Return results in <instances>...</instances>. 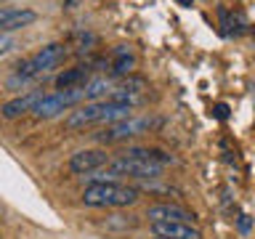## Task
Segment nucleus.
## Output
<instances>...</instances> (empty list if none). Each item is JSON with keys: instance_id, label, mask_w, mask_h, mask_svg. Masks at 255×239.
Wrapping results in <instances>:
<instances>
[{"instance_id": "nucleus-7", "label": "nucleus", "mask_w": 255, "mask_h": 239, "mask_svg": "<svg viewBox=\"0 0 255 239\" xmlns=\"http://www.w3.org/2000/svg\"><path fill=\"white\" fill-rule=\"evenodd\" d=\"M37 21V13L32 8H19V5H5L0 8V35H8V32L24 29L29 24Z\"/></svg>"}, {"instance_id": "nucleus-20", "label": "nucleus", "mask_w": 255, "mask_h": 239, "mask_svg": "<svg viewBox=\"0 0 255 239\" xmlns=\"http://www.w3.org/2000/svg\"><path fill=\"white\" fill-rule=\"evenodd\" d=\"M151 239H165V237H151Z\"/></svg>"}, {"instance_id": "nucleus-18", "label": "nucleus", "mask_w": 255, "mask_h": 239, "mask_svg": "<svg viewBox=\"0 0 255 239\" xmlns=\"http://www.w3.org/2000/svg\"><path fill=\"white\" fill-rule=\"evenodd\" d=\"M239 231H250V221H247V215H242V218H239Z\"/></svg>"}, {"instance_id": "nucleus-6", "label": "nucleus", "mask_w": 255, "mask_h": 239, "mask_svg": "<svg viewBox=\"0 0 255 239\" xmlns=\"http://www.w3.org/2000/svg\"><path fill=\"white\" fill-rule=\"evenodd\" d=\"M112 162L107 149H80L69 157V173L75 175H91V173H99L101 167H107Z\"/></svg>"}, {"instance_id": "nucleus-10", "label": "nucleus", "mask_w": 255, "mask_h": 239, "mask_svg": "<svg viewBox=\"0 0 255 239\" xmlns=\"http://www.w3.org/2000/svg\"><path fill=\"white\" fill-rule=\"evenodd\" d=\"M146 218L149 221H181V223H197V215L189 213L186 207L181 205H170V202H159V205H151L146 210Z\"/></svg>"}, {"instance_id": "nucleus-12", "label": "nucleus", "mask_w": 255, "mask_h": 239, "mask_svg": "<svg viewBox=\"0 0 255 239\" xmlns=\"http://www.w3.org/2000/svg\"><path fill=\"white\" fill-rule=\"evenodd\" d=\"M83 83H88V69L85 67H75V69H64L56 77V88L67 91V88H83Z\"/></svg>"}, {"instance_id": "nucleus-8", "label": "nucleus", "mask_w": 255, "mask_h": 239, "mask_svg": "<svg viewBox=\"0 0 255 239\" xmlns=\"http://www.w3.org/2000/svg\"><path fill=\"white\" fill-rule=\"evenodd\" d=\"M151 234L165 239H202V231L194 223L181 221H151Z\"/></svg>"}, {"instance_id": "nucleus-23", "label": "nucleus", "mask_w": 255, "mask_h": 239, "mask_svg": "<svg viewBox=\"0 0 255 239\" xmlns=\"http://www.w3.org/2000/svg\"><path fill=\"white\" fill-rule=\"evenodd\" d=\"M0 239H3V237H0Z\"/></svg>"}, {"instance_id": "nucleus-4", "label": "nucleus", "mask_w": 255, "mask_h": 239, "mask_svg": "<svg viewBox=\"0 0 255 239\" xmlns=\"http://www.w3.org/2000/svg\"><path fill=\"white\" fill-rule=\"evenodd\" d=\"M80 101H85V85L83 88H67V91H56L51 96H45L32 115L37 120H53V117H59L61 112H69Z\"/></svg>"}, {"instance_id": "nucleus-9", "label": "nucleus", "mask_w": 255, "mask_h": 239, "mask_svg": "<svg viewBox=\"0 0 255 239\" xmlns=\"http://www.w3.org/2000/svg\"><path fill=\"white\" fill-rule=\"evenodd\" d=\"M43 99H45L43 91H27V93L16 96V99H11V101H5L3 107H0V115H3L5 120H16L21 115H29V112L37 109V104Z\"/></svg>"}, {"instance_id": "nucleus-14", "label": "nucleus", "mask_w": 255, "mask_h": 239, "mask_svg": "<svg viewBox=\"0 0 255 239\" xmlns=\"http://www.w3.org/2000/svg\"><path fill=\"white\" fill-rule=\"evenodd\" d=\"M133 67H135V59L128 53L125 45H120L117 48V59H115V64H112V72H115V75H130Z\"/></svg>"}, {"instance_id": "nucleus-15", "label": "nucleus", "mask_w": 255, "mask_h": 239, "mask_svg": "<svg viewBox=\"0 0 255 239\" xmlns=\"http://www.w3.org/2000/svg\"><path fill=\"white\" fill-rule=\"evenodd\" d=\"M16 48V40L11 35H0V56H5L8 51H13Z\"/></svg>"}, {"instance_id": "nucleus-1", "label": "nucleus", "mask_w": 255, "mask_h": 239, "mask_svg": "<svg viewBox=\"0 0 255 239\" xmlns=\"http://www.w3.org/2000/svg\"><path fill=\"white\" fill-rule=\"evenodd\" d=\"M133 117V107H123V104H112V101H88L80 109L69 112L67 120H64V127L67 130H85L96 122H120V120Z\"/></svg>"}, {"instance_id": "nucleus-22", "label": "nucleus", "mask_w": 255, "mask_h": 239, "mask_svg": "<svg viewBox=\"0 0 255 239\" xmlns=\"http://www.w3.org/2000/svg\"><path fill=\"white\" fill-rule=\"evenodd\" d=\"M0 5H3V0H0Z\"/></svg>"}, {"instance_id": "nucleus-2", "label": "nucleus", "mask_w": 255, "mask_h": 239, "mask_svg": "<svg viewBox=\"0 0 255 239\" xmlns=\"http://www.w3.org/2000/svg\"><path fill=\"white\" fill-rule=\"evenodd\" d=\"M141 199V189L117 181H99L85 186L83 205L85 207H130Z\"/></svg>"}, {"instance_id": "nucleus-16", "label": "nucleus", "mask_w": 255, "mask_h": 239, "mask_svg": "<svg viewBox=\"0 0 255 239\" xmlns=\"http://www.w3.org/2000/svg\"><path fill=\"white\" fill-rule=\"evenodd\" d=\"M229 112H231V109H229V104H215V107H213V115L218 117V120H226V117H229Z\"/></svg>"}, {"instance_id": "nucleus-5", "label": "nucleus", "mask_w": 255, "mask_h": 239, "mask_svg": "<svg viewBox=\"0 0 255 239\" xmlns=\"http://www.w3.org/2000/svg\"><path fill=\"white\" fill-rule=\"evenodd\" d=\"M154 125H157L154 117H128V120H120V122L107 125L101 133H96V141H101V143L125 141V138H133V135H141V133L151 130Z\"/></svg>"}, {"instance_id": "nucleus-17", "label": "nucleus", "mask_w": 255, "mask_h": 239, "mask_svg": "<svg viewBox=\"0 0 255 239\" xmlns=\"http://www.w3.org/2000/svg\"><path fill=\"white\" fill-rule=\"evenodd\" d=\"M218 16H221V24H223V32L229 35V27H231V24H229V11H226V8H218Z\"/></svg>"}, {"instance_id": "nucleus-21", "label": "nucleus", "mask_w": 255, "mask_h": 239, "mask_svg": "<svg viewBox=\"0 0 255 239\" xmlns=\"http://www.w3.org/2000/svg\"><path fill=\"white\" fill-rule=\"evenodd\" d=\"M253 104H255V91H253Z\"/></svg>"}, {"instance_id": "nucleus-3", "label": "nucleus", "mask_w": 255, "mask_h": 239, "mask_svg": "<svg viewBox=\"0 0 255 239\" xmlns=\"http://www.w3.org/2000/svg\"><path fill=\"white\" fill-rule=\"evenodd\" d=\"M64 56H67V45H64V43L43 45L40 51H35L32 56H27V59H21L19 64H16V72H13V77L8 80V85H11V88L27 85L29 80H35V77L43 75V72L53 69Z\"/></svg>"}, {"instance_id": "nucleus-13", "label": "nucleus", "mask_w": 255, "mask_h": 239, "mask_svg": "<svg viewBox=\"0 0 255 239\" xmlns=\"http://www.w3.org/2000/svg\"><path fill=\"white\" fill-rule=\"evenodd\" d=\"M112 93V80L107 77H96L85 83V101H104Z\"/></svg>"}, {"instance_id": "nucleus-19", "label": "nucleus", "mask_w": 255, "mask_h": 239, "mask_svg": "<svg viewBox=\"0 0 255 239\" xmlns=\"http://www.w3.org/2000/svg\"><path fill=\"white\" fill-rule=\"evenodd\" d=\"M191 3H194V0H178V5H183V8H191Z\"/></svg>"}, {"instance_id": "nucleus-11", "label": "nucleus", "mask_w": 255, "mask_h": 239, "mask_svg": "<svg viewBox=\"0 0 255 239\" xmlns=\"http://www.w3.org/2000/svg\"><path fill=\"white\" fill-rule=\"evenodd\" d=\"M123 157H130V159H141V162H151V165H173V157L162 149H151V146H128L123 151Z\"/></svg>"}]
</instances>
